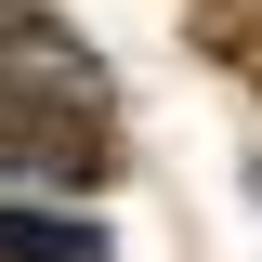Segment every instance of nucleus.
<instances>
[{"mask_svg":"<svg viewBox=\"0 0 262 262\" xmlns=\"http://www.w3.org/2000/svg\"><path fill=\"white\" fill-rule=\"evenodd\" d=\"M0 262H105V223L53 196H0Z\"/></svg>","mask_w":262,"mask_h":262,"instance_id":"obj_1","label":"nucleus"}]
</instances>
